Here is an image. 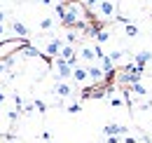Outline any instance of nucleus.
<instances>
[{"label":"nucleus","instance_id":"nucleus-1","mask_svg":"<svg viewBox=\"0 0 152 143\" xmlns=\"http://www.w3.org/2000/svg\"><path fill=\"white\" fill-rule=\"evenodd\" d=\"M84 10H87V7H84V5H82V2H68V5H66V10H63V14H61V24H63V26H68V28H75L77 24H80V21H82V12H84Z\"/></svg>","mask_w":152,"mask_h":143},{"label":"nucleus","instance_id":"nucleus-17","mask_svg":"<svg viewBox=\"0 0 152 143\" xmlns=\"http://www.w3.org/2000/svg\"><path fill=\"white\" fill-rule=\"evenodd\" d=\"M52 26H54V19H52V17H47V19L40 21V28H42V31H49Z\"/></svg>","mask_w":152,"mask_h":143},{"label":"nucleus","instance_id":"nucleus-11","mask_svg":"<svg viewBox=\"0 0 152 143\" xmlns=\"http://www.w3.org/2000/svg\"><path fill=\"white\" fill-rule=\"evenodd\" d=\"M54 91H56L61 99H68L70 94H73V87L68 85V82H56V87H54Z\"/></svg>","mask_w":152,"mask_h":143},{"label":"nucleus","instance_id":"nucleus-7","mask_svg":"<svg viewBox=\"0 0 152 143\" xmlns=\"http://www.w3.org/2000/svg\"><path fill=\"white\" fill-rule=\"evenodd\" d=\"M105 77H108V73L103 71L101 66H89V80L91 82H103Z\"/></svg>","mask_w":152,"mask_h":143},{"label":"nucleus","instance_id":"nucleus-2","mask_svg":"<svg viewBox=\"0 0 152 143\" xmlns=\"http://www.w3.org/2000/svg\"><path fill=\"white\" fill-rule=\"evenodd\" d=\"M54 71H56V80H58V82H68V80L73 77L75 66L68 63L66 59H58V56H56V61H54Z\"/></svg>","mask_w":152,"mask_h":143},{"label":"nucleus","instance_id":"nucleus-30","mask_svg":"<svg viewBox=\"0 0 152 143\" xmlns=\"http://www.w3.org/2000/svg\"><path fill=\"white\" fill-rule=\"evenodd\" d=\"M108 143H119V139L117 136H108Z\"/></svg>","mask_w":152,"mask_h":143},{"label":"nucleus","instance_id":"nucleus-21","mask_svg":"<svg viewBox=\"0 0 152 143\" xmlns=\"http://www.w3.org/2000/svg\"><path fill=\"white\" fill-rule=\"evenodd\" d=\"M117 21H119V24H124V26H126V24H131V17H126V14H117Z\"/></svg>","mask_w":152,"mask_h":143},{"label":"nucleus","instance_id":"nucleus-5","mask_svg":"<svg viewBox=\"0 0 152 143\" xmlns=\"http://www.w3.org/2000/svg\"><path fill=\"white\" fill-rule=\"evenodd\" d=\"M126 131H129V127H124V125H115V122H110V125L103 127V134H105V136H124Z\"/></svg>","mask_w":152,"mask_h":143},{"label":"nucleus","instance_id":"nucleus-19","mask_svg":"<svg viewBox=\"0 0 152 143\" xmlns=\"http://www.w3.org/2000/svg\"><path fill=\"white\" fill-rule=\"evenodd\" d=\"M108 56H110V59H113L115 63H117V61H122V56H124V52H119V49H115V52H110Z\"/></svg>","mask_w":152,"mask_h":143},{"label":"nucleus","instance_id":"nucleus-34","mask_svg":"<svg viewBox=\"0 0 152 143\" xmlns=\"http://www.w3.org/2000/svg\"><path fill=\"white\" fill-rule=\"evenodd\" d=\"M42 5H54V0H40Z\"/></svg>","mask_w":152,"mask_h":143},{"label":"nucleus","instance_id":"nucleus-6","mask_svg":"<svg viewBox=\"0 0 152 143\" xmlns=\"http://www.w3.org/2000/svg\"><path fill=\"white\" fill-rule=\"evenodd\" d=\"M73 80L80 82V85H87V82H89V66H75V71H73Z\"/></svg>","mask_w":152,"mask_h":143},{"label":"nucleus","instance_id":"nucleus-4","mask_svg":"<svg viewBox=\"0 0 152 143\" xmlns=\"http://www.w3.org/2000/svg\"><path fill=\"white\" fill-rule=\"evenodd\" d=\"M63 40H58V38H54V40H49L47 42V47H45V56L49 59V56H58L61 54V49H63Z\"/></svg>","mask_w":152,"mask_h":143},{"label":"nucleus","instance_id":"nucleus-8","mask_svg":"<svg viewBox=\"0 0 152 143\" xmlns=\"http://www.w3.org/2000/svg\"><path fill=\"white\" fill-rule=\"evenodd\" d=\"M10 28H12V31L17 33V38H21V40H26V38H28V28H26L21 21H17V19L10 24Z\"/></svg>","mask_w":152,"mask_h":143},{"label":"nucleus","instance_id":"nucleus-23","mask_svg":"<svg viewBox=\"0 0 152 143\" xmlns=\"http://www.w3.org/2000/svg\"><path fill=\"white\" fill-rule=\"evenodd\" d=\"M66 110H68V113H70V115H75V113H80V110H82V108H80V103H70V106L66 108Z\"/></svg>","mask_w":152,"mask_h":143},{"label":"nucleus","instance_id":"nucleus-29","mask_svg":"<svg viewBox=\"0 0 152 143\" xmlns=\"http://www.w3.org/2000/svg\"><path fill=\"white\" fill-rule=\"evenodd\" d=\"M110 103H113V106H122V99H119V96H115V99L110 101Z\"/></svg>","mask_w":152,"mask_h":143},{"label":"nucleus","instance_id":"nucleus-15","mask_svg":"<svg viewBox=\"0 0 152 143\" xmlns=\"http://www.w3.org/2000/svg\"><path fill=\"white\" fill-rule=\"evenodd\" d=\"M131 91L136 94V96H145V94H148V89L143 87V82H136V85H131Z\"/></svg>","mask_w":152,"mask_h":143},{"label":"nucleus","instance_id":"nucleus-26","mask_svg":"<svg viewBox=\"0 0 152 143\" xmlns=\"http://www.w3.org/2000/svg\"><path fill=\"white\" fill-rule=\"evenodd\" d=\"M35 110H38V113H42V115H45V113H47V106H45L42 101H35Z\"/></svg>","mask_w":152,"mask_h":143},{"label":"nucleus","instance_id":"nucleus-24","mask_svg":"<svg viewBox=\"0 0 152 143\" xmlns=\"http://www.w3.org/2000/svg\"><path fill=\"white\" fill-rule=\"evenodd\" d=\"M21 115V110H10L7 113V117H10V122H17V117Z\"/></svg>","mask_w":152,"mask_h":143},{"label":"nucleus","instance_id":"nucleus-22","mask_svg":"<svg viewBox=\"0 0 152 143\" xmlns=\"http://www.w3.org/2000/svg\"><path fill=\"white\" fill-rule=\"evenodd\" d=\"M94 52H96V59H98V61L105 56V52H103V47H101V45H94Z\"/></svg>","mask_w":152,"mask_h":143},{"label":"nucleus","instance_id":"nucleus-14","mask_svg":"<svg viewBox=\"0 0 152 143\" xmlns=\"http://www.w3.org/2000/svg\"><path fill=\"white\" fill-rule=\"evenodd\" d=\"M21 54H23V56H45V54H40L35 47H31V45H26V47L21 49Z\"/></svg>","mask_w":152,"mask_h":143},{"label":"nucleus","instance_id":"nucleus-33","mask_svg":"<svg viewBox=\"0 0 152 143\" xmlns=\"http://www.w3.org/2000/svg\"><path fill=\"white\" fill-rule=\"evenodd\" d=\"M5 17H7V14H5L2 10H0V24H5Z\"/></svg>","mask_w":152,"mask_h":143},{"label":"nucleus","instance_id":"nucleus-35","mask_svg":"<svg viewBox=\"0 0 152 143\" xmlns=\"http://www.w3.org/2000/svg\"><path fill=\"white\" fill-rule=\"evenodd\" d=\"M7 143H17V141H7Z\"/></svg>","mask_w":152,"mask_h":143},{"label":"nucleus","instance_id":"nucleus-20","mask_svg":"<svg viewBox=\"0 0 152 143\" xmlns=\"http://www.w3.org/2000/svg\"><path fill=\"white\" fill-rule=\"evenodd\" d=\"M77 40H80V33H75V31H70V33H68V45H75Z\"/></svg>","mask_w":152,"mask_h":143},{"label":"nucleus","instance_id":"nucleus-36","mask_svg":"<svg viewBox=\"0 0 152 143\" xmlns=\"http://www.w3.org/2000/svg\"><path fill=\"white\" fill-rule=\"evenodd\" d=\"M0 10H2V2H0Z\"/></svg>","mask_w":152,"mask_h":143},{"label":"nucleus","instance_id":"nucleus-32","mask_svg":"<svg viewBox=\"0 0 152 143\" xmlns=\"http://www.w3.org/2000/svg\"><path fill=\"white\" fill-rule=\"evenodd\" d=\"M2 35H5V24H0V40H2Z\"/></svg>","mask_w":152,"mask_h":143},{"label":"nucleus","instance_id":"nucleus-10","mask_svg":"<svg viewBox=\"0 0 152 143\" xmlns=\"http://www.w3.org/2000/svg\"><path fill=\"white\" fill-rule=\"evenodd\" d=\"M77 54H80V59H82V61H87V63H91V61L96 59L94 47H80V49H77Z\"/></svg>","mask_w":152,"mask_h":143},{"label":"nucleus","instance_id":"nucleus-13","mask_svg":"<svg viewBox=\"0 0 152 143\" xmlns=\"http://www.w3.org/2000/svg\"><path fill=\"white\" fill-rule=\"evenodd\" d=\"M108 40H110V33H108V31H103V28H101V31L96 33V42H98V45H105Z\"/></svg>","mask_w":152,"mask_h":143},{"label":"nucleus","instance_id":"nucleus-12","mask_svg":"<svg viewBox=\"0 0 152 143\" xmlns=\"http://www.w3.org/2000/svg\"><path fill=\"white\" fill-rule=\"evenodd\" d=\"M98 63H101V68H103V71L108 73V75H110V73L115 71V61L110 59V56H108V54H105V56H103V59H101Z\"/></svg>","mask_w":152,"mask_h":143},{"label":"nucleus","instance_id":"nucleus-28","mask_svg":"<svg viewBox=\"0 0 152 143\" xmlns=\"http://www.w3.org/2000/svg\"><path fill=\"white\" fill-rule=\"evenodd\" d=\"M42 139H45L47 143H52V134H49V131H45V134H42Z\"/></svg>","mask_w":152,"mask_h":143},{"label":"nucleus","instance_id":"nucleus-9","mask_svg":"<svg viewBox=\"0 0 152 143\" xmlns=\"http://www.w3.org/2000/svg\"><path fill=\"white\" fill-rule=\"evenodd\" d=\"M152 59V52H148V49H143V52H138L136 56H133V63L136 66H140V68H145V63Z\"/></svg>","mask_w":152,"mask_h":143},{"label":"nucleus","instance_id":"nucleus-16","mask_svg":"<svg viewBox=\"0 0 152 143\" xmlns=\"http://www.w3.org/2000/svg\"><path fill=\"white\" fill-rule=\"evenodd\" d=\"M124 33H126L129 38H136L138 35V28H136L133 24H126V26H124Z\"/></svg>","mask_w":152,"mask_h":143},{"label":"nucleus","instance_id":"nucleus-31","mask_svg":"<svg viewBox=\"0 0 152 143\" xmlns=\"http://www.w3.org/2000/svg\"><path fill=\"white\" fill-rule=\"evenodd\" d=\"M5 99H7V94H5V91H0V103H5Z\"/></svg>","mask_w":152,"mask_h":143},{"label":"nucleus","instance_id":"nucleus-18","mask_svg":"<svg viewBox=\"0 0 152 143\" xmlns=\"http://www.w3.org/2000/svg\"><path fill=\"white\" fill-rule=\"evenodd\" d=\"M33 110H35V103H23L21 106V115H31Z\"/></svg>","mask_w":152,"mask_h":143},{"label":"nucleus","instance_id":"nucleus-25","mask_svg":"<svg viewBox=\"0 0 152 143\" xmlns=\"http://www.w3.org/2000/svg\"><path fill=\"white\" fill-rule=\"evenodd\" d=\"M98 2H101V0H82V5H84L87 10H91V7H96Z\"/></svg>","mask_w":152,"mask_h":143},{"label":"nucleus","instance_id":"nucleus-3","mask_svg":"<svg viewBox=\"0 0 152 143\" xmlns=\"http://www.w3.org/2000/svg\"><path fill=\"white\" fill-rule=\"evenodd\" d=\"M96 12H98V17L103 19H113L115 12H117V5H115V0H101L98 5H96Z\"/></svg>","mask_w":152,"mask_h":143},{"label":"nucleus","instance_id":"nucleus-27","mask_svg":"<svg viewBox=\"0 0 152 143\" xmlns=\"http://www.w3.org/2000/svg\"><path fill=\"white\" fill-rule=\"evenodd\" d=\"M140 141H143V143H150L152 139H150V136H148V134H143V131H140Z\"/></svg>","mask_w":152,"mask_h":143}]
</instances>
